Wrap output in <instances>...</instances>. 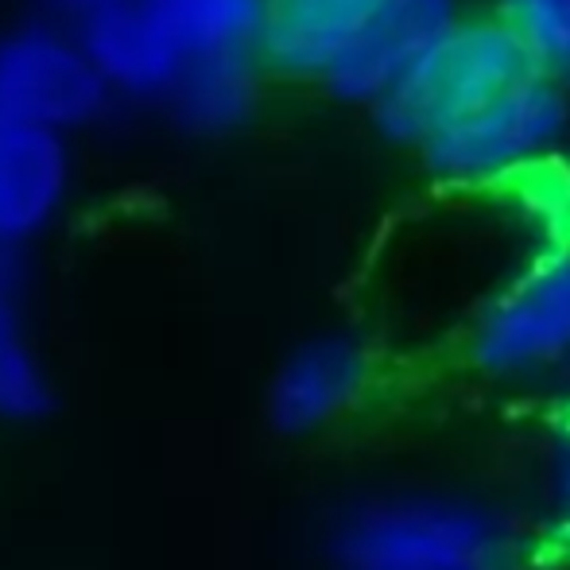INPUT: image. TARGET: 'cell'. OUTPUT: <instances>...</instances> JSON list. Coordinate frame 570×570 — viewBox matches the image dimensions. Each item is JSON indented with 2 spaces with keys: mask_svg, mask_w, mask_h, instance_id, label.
<instances>
[{
  "mask_svg": "<svg viewBox=\"0 0 570 570\" xmlns=\"http://www.w3.org/2000/svg\"><path fill=\"white\" fill-rule=\"evenodd\" d=\"M543 253L548 245L493 183L435 187L396 218L376 253V334L407 353L462 345Z\"/></svg>",
  "mask_w": 570,
  "mask_h": 570,
  "instance_id": "1",
  "label": "cell"
},
{
  "mask_svg": "<svg viewBox=\"0 0 570 570\" xmlns=\"http://www.w3.org/2000/svg\"><path fill=\"white\" fill-rule=\"evenodd\" d=\"M535 70L520 36L493 12H462L381 98L373 101V125L396 148H412L446 120L485 106Z\"/></svg>",
  "mask_w": 570,
  "mask_h": 570,
  "instance_id": "2",
  "label": "cell"
},
{
  "mask_svg": "<svg viewBox=\"0 0 570 570\" xmlns=\"http://www.w3.org/2000/svg\"><path fill=\"white\" fill-rule=\"evenodd\" d=\"M570 86L532 70L485 106L439 125L415 144L431 187H489L520 164L563 148Z\"/></svg>",
  "mask_w": 570,
  "mask_h": 570,
  "instance_id": "3",
  "label": "cell"
},
{
  "mask_svg": "<svg viewBox=\"0 0 570 570\" xmlns=\"http://www.w3.org/2000/svg\"><path fill=\"white\" fill-rule=\"evenodd\" d=\"M504 535L458 504H373L334 535L338 570H504Z\"/></svg>",
  "mask_w": 570,
  "mask_h": 570,
  "instance_id": "4",
  "label": "cell"
},
{
  "mask_svg": "<svg viewBox=\"0 0 570 570\" xmlns=\"http://www.w3.org/2000/svg\"><path fill=\"white\" fill-rule=\"evenodd\" d=\"M462 353L481 373H528L570 353V245L535 256L478 318Z\"/></svg>",
  "mask_w": 570,
  "mask_h": 570,
  "instance_id": "5",
  "label": "cell"
},
{
  "mask_svg": "<svg viewBox=\"0 0 570 570\" xmlns=\"http://www.w3.org/2000/svg\"><path fill=\"white\" fill-rule=\"evenodd\" d=\"M106 101V78L78 39L51 28H23L0 39V109L62 132L90 125Z\"/></svg>",
  "mask_w": 570,
  "mask_h": 570,
  "instance_id": "6",
  "label": "cell"
},
{
  "mask_svg": "<svg viewBox=\"0 0 570 570\" xmlns=\"http://www.w3.org/2000/svg\"><path fill=\"white\" fill-rule=\"evenodd\" d=\"M462 12V0H381L318 82L345 106H373Z\"/></svg>",
  "mask_w": 570,
  "mask_h": 570,
  "instance_id": "7",
  "label": "cell"
},
{
  "mask_svg": "<svg viewBox=\"0 0 570 570\" xmlns=\"http://www.w3.org/2000/svg\"><path fill=\"white\" fill-rule=\"evenodd\" d=\"M376 350L350 334L307 342L284 361L268 389V420L279 435H315L373 392Z\"/></svg>",
  "mask_w": 570,
  "mask_h": 570,
  "instance_id": "8",
  "label": "cell"
},
{
  "mask_svg": "<svg viewBox=\"0 0 570 570\" xmlns=\"http://www.w3.org/2000/svg\"><path fill=\"white\" fill-rule=\"evenodd\" d=\"M67 179L59 132L0 109V248L47 229L67 198Z\"/></svg>",
  "mask_w": 570,
  "mask_h": 570,
  "instance_id": "9",
  "label": "cell"
},
{
  "mask_svg": "<svg viewBox=\"0 0 570 570\" xmlns=\"http://www.w3.org/2000/svg\"><path fill=\"white\" fill-rule=\"evenodd\" d=\"M78 43L86 47L109 90H125L136 98L167 94L187 67L183 47L167 36L144 0H117L94 12L90 20H82Z\"/></svg>",
  "mask_w": 570,
  "mask_h": 570,
  "instance_id": "10",
  "label": "cell"
},
{
  "mask_svg": "<svg viewBox=\"0 0 570 570\" xmlns=\"http://www.w3.org/2000/svg\"><path fill=\"white\" fill-rule=\"evenodd\" d=\"M381 0H272L256 59L295 82H318Z\"/></svg>",
  "mask_w": 570,
  "mask_h": 570,
  "instance_id": "11",
  "label": "cell"
},
{
  "mask_svg": "<svg viewBox=\"0 0 570 570\" xmlns=\"http://www.w3.org/2000/svg\"><path fill=\"white\" fill-rule=\"evenodd\" d=\"M256 55H210L190 59L175 86L167 90L183 128L218 136L240 128L256 109Z\"/></svg>",
  "mask_w": 570,
  "mask_h": 570,
  "instance_id": "12",
  "label": "cell"
},
{
  "mask_svg": "<svg viewBox=\"0 0 570 570\" xmlns=\"http://www.w3.org/2000/svg\"><path fill=\"white\" fill-rule=\"evenodd\" d=\"M190 59L256 55L272 0H144Z\"/></svg>",
  "mask_w": 570,
  "mask_h": 570,
  "instance_id": "13",
  "label": "cell"
},
{
  "mask_svg": "<svg viewBox=\"0 0 570 570\" xmlns=\"http://www.w3.org/2000/svg\"><path fill=\"white\" fill-rule=\"evenodd\" d=\"M493 187L535 229L543 245H570V156L563 148L528 159Z\"/></svg>",
  "mask_w": 570,
  "mask_h": 570,
  "instance_id": "14",
  "label": "cell"
},
{
  "mask_svg": "<svg viewBox=\"0 0 570 570\" xmlns=\"http://www.w3.org/2000/svg\"><path fill=\"white\" fill-rule=\"evenodd\" d=\"M51 407V381L23 334L4 261H0V420L28 423Z\"/></svg>",
  "mask_w": 570,
  "mask_h": 570,
  "instance_id": "15",
  "label": "cell"
},
{
  "mask_svg": "<svg viewBox=\"0 0 570 570\" xmlns=\"http://www.w3.org/2000/svg\"><path fill=\"white\" fill-rule=\"evenodd\" d=\"M493 12L520 36L535 70L570 86V0H493Z\"/></svg>",
  "mask_w": 570,
  "mask_h": 570,
  "instance_id": "16",
  "label": "cell"
},
{
  "mask_svg": "<svg viewBox=\"0 0 570 570\" xmlns=\"http://www.w3.org/2000/svg\"><path fill=\"white\" fill-rule=\"evenodd\" d=\"M540 567H570V404L563 415V439H559V485H556V520L535 543Z\"/></svg>",
  "mask_w": 570,
  "mask_h": 570,
  "instance_id": "17",
  "label": "cell"
},
{
  "mask_svg": "<svg viewBox=\"0 0 570 570\" xmlns=\"http://www.w3.org/2000/svg\"><path fill=\"white\" fill-rule=\"evenodd\" d=\"M59 12H67V16H75L78 23L82 20H90L94 12H101V8H109V4H117V0H51Z\"/></svg>",
  "mask_w": 570,
  "mask_h": 570,
  "instance_id": "18",
  "label": "cell"
}]
</instances>
